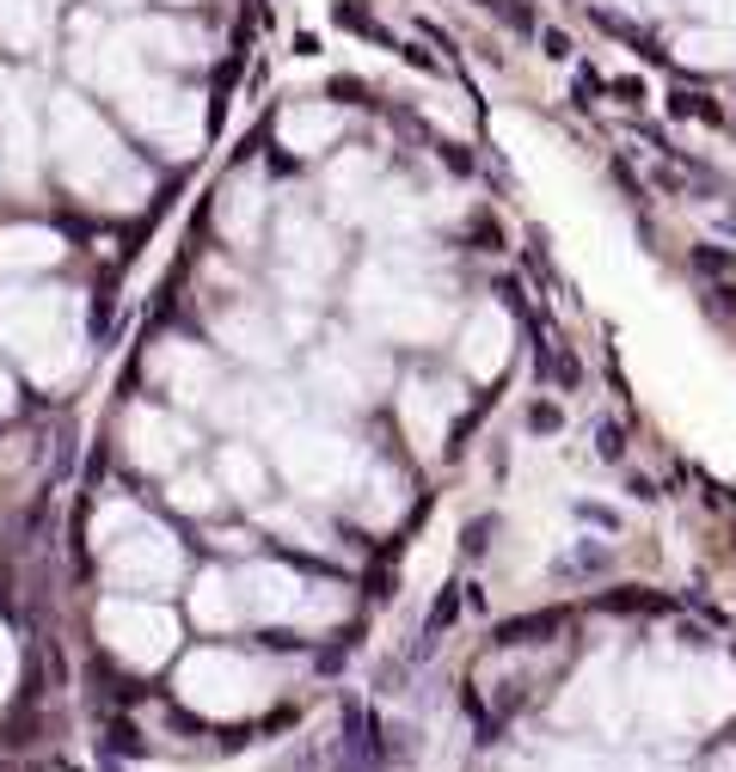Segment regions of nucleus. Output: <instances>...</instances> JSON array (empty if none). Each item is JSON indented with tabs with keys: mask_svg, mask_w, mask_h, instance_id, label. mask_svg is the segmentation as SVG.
<instances>
[{
	"mask_svg": "<svg viewBox=\"0 0 736 772\" xmlns=\"http://www.w3.org/2000/svg\"><path fill=\"white\" fill-rule=\"evenodd\" d=\"M601 454H608V460H620V430H614V423H601Z\"/></svg>",
	"mask_w": 736,
	"mask_h": 772,
	"instance_id": "f03ea898",
	"label": "nucleus"
},
{
	"mask_svg": "<svg viewBox=\"0 0 736 772\" xmlns=\"http://www.w3.org/2000/svg\"><path fill=\"white\" fill-rule=\"evenodd\" d=\"M528 423H534V430H559V411H547V405H534V411H528Z\"/></svg>",
	"mask_w": 736,
	"mask_h": 772,
	"instance_id": "f257e3e1",
	"label": "nucleus"
}]
</instances>
